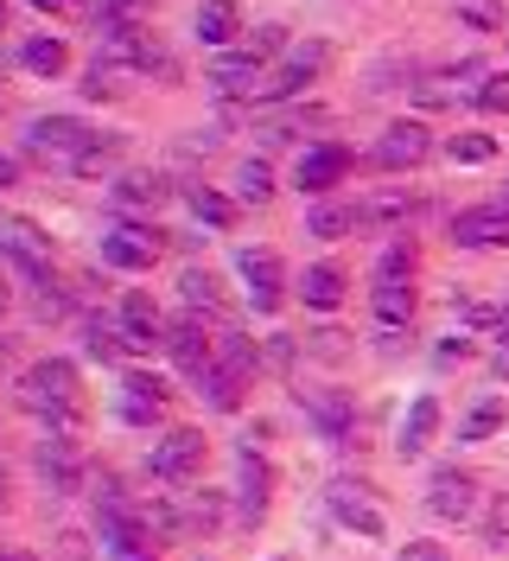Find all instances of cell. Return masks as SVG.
<instances>
[{"label":"cell","instance_id":"obj_1","mask_svg":"<svg viewBox=\"0 0 509 561\" xmlns=\"http://www.w3.org/2000/svg\"><path fill=\"white\" fill-rule=\"evenodd\" d=\"M13 402H20L26 415H38L51 434H70V427L83 421V377H77L70 357H38V364L20 370Z\"/></svg>","mask_w":509,"mask_h":561},{"label":"cell","instance_id":"obj_2","mask_svg":"<svg viewBox=\"0 0 509 561\" xmlns=\"http://www.w3.org/2000/svg\"><path fill=\"white\" fill-rule=\"evenodd\" d=\"M0 262H13L26 280H51V237L38 230L33 217L0 210Z\"/></svg>","mask_w":509,"mask_h":561},{"label":"cell","instance_id":"obj_3","mask_svg":"<svg viewBox=\"0 0 509 561\" xmlns=\"http://www.w3.org/2000/svg\"><path fill=\"white\" fill-rule=\"evenodd\" d=\"M332 65V45L325 38H300V45H287V58L274 77H262V90H255V103H280V96H300L305 83H319V70Z\"/></svg>","mask_w":509,"mask_h":561},{"label":"cell","instance_id":"obj_4","mask_svg":"<svg viewBox=\"0 0 509 561\" xmlns=\"http://www.w3.org/2000/svg\"><path fill=\"white\" fill-rule=\"evenodd\" d=\"M26 147L45 153V160H70V167H77V160L96 147V135H90L77 115H33V122H26Z\"/></svg>","mask_w":509,"mask_h":561},{"label":"cell","instance_id":"obj_5","mask_svg":"<svg viewBox=\"0 0 509 561\" xmlns=\"http://www.w3.org/2000/svg\"><path fill=\"white\" fill-rule=\"evenodd\" d=\"M102 262L108 268H122V275H147L153 262H160V230H140V224H108L96 237Z\"/></svg>","mask_w":509,"mask_h":561},{"label":"cell","instance_id":"obj_6","mask_svg":"<svg viewBox=\"0 0 509 561\" xmlns=\"http://www.w3.org/2000/svg\"><path fill=\"white\" fill-rule=\"evenodd\" d=\"M350 167H357V160H350V147H344V140H319V147H305V153H300L293 185H300L305 198H325L332 185H344Z\"/></svg>","mask_w":509,"mask_h":561},{"label":"cell","instance_id":"obj_7","mask_svg":"<svg viewBox=\"0 0 509 561\" xmlns=\"http://www.w3.org/2000/svg\"><path fill=\"white\" fill-rule=\"evenodd\" d=\"M198 466H204V434L198 427H172L166 440H153V454H147V472L166 479V485H185Z\"/></svg>","mask_w":509,"mask_h":561},{"label":"cell","instance_id":"obj_8","mask_svg":"<svg viewBox=\"0 0 509 561\" xmlns=\"http://www.w3.org/2000/svg\"><path fill=\"white\" fill-rule=\"evenodd\" d=\"M427 153H433V135H427V122H389L370 160L382 167V173H407V167H420Z\"/></svg>","mask_w":509,"mask_h":561},{"label":"cell","instance_id":"obj_9","mask_svg":"<svg viewBox=\"0 0 509 561\" xmlns=\"http://www.w3.org/2000/svg\"><path fill=\"white\" fill-rule=\"evenodd\" d=\"M452 243L459 249H504L509 243V192L497 205H472L452 217Z\"/></svg>","mask_w":509,"mask_h":561},{"label":"cell","instance_id":"obj_10","mask_svg":"<svg viewBox=\"0 0 509 561\" xmlns=\"http://www.w3.org/2000/svg\"><path fill=\"white\" fill-rule=\"evenodd\" d=\"M427 511L446 517V524H472L477 517V479L472 472H459V466H440L433 485H427Z\"/></svg>","mask_w":509,"mask_h":561},{"label":"cell","instance_id":"obj_11","mask_svg":"<svg viewBox=\"0 0 509 561\" xmlns=\"http://www.w3.org/2000/svg\"><path fill=\"white\" fill-rule=\"evenodd\" d=\"M300 409L319 421V434H325L332 447H350V427H357V402H350V389H300Z\"/></svg>","mask_w":509,"mask_h":561},{"label":"cell","instance_id":"obj_12","mask_svg":"<svg viewBox=\"0 0 509 561\" xmlns=\"http://www.w3.org/2000/svg\"><path fill=\"white\" fill-rule=\"evenodd\" d=\"M166 402H172V389L166 377H147V370H128L122 377V421H135V427H153V421L166 415Z\"/></svg>","mask_w":509,"mask_h":561},{"label":"cell","instance_id":"obj_13","mask_svg":"<svg viewBox=\"0 0 509 561\" xmlns=\"http://www.w3.org/2000/svg\"><path fill=\"white\" fill-rule=\"evenodd\" d=\"M236 268H242V280H248V307H255V313H274V307H280V255H274V249H242Z\"/></svg>","mask_w":509,"mask_h":561},{"label":"cell","instance_id":"obj_14","mask_svg":"<svg viewBox=\"0 0 509 561\" xmlns=\"http://www.w3.org/2000/svg\"><path fill=\"white\" fill-rule=\"evenodd\" d=\"M325 497H332V511H338V524H344V529H357V536H370V542H382V536H389V517H382L370 497H363V485L338 479V485L325 491Z\"/></svg>","mask_w":509,"mask_h":561},{"label":"cell","instance_id":"obj_15","mask_svg":"<svg viewBox=\"0 0 509 561\" xmlns=\"http://www.w3.org/2000/svg\"><path fill=\"white\" fill-rule=\"evenodd\" d=\"M38 472H45V485L58 491V497H70V491L83 485L77 440H70V434H45V440H38Z\"/></svg>","mask_w":509,"mask_h":561},{"label":"cell","instance_id":"obj_16","mask_svg":"<svg viewBox=\"0 0 509 561\" xmlns=\"http://www.w3.org/2000/svg\"><path fill=\"white\" fill-rule=\"evenodd\" d=\"M166 351L178 370H192V377H204L210 364H217V345H210V332H204V319H178V325H166Z\"/></svg>","mask_w":509,"mask_h":561},{"label":"cell","instance_id":"obj_17","mask_svg":"<svg viewBox=\"0 0 509 561\" xmlns=\"http://www.w3.org/2000/svg\"><path fill=\"white\" fill-rule=\"evenodd\" d=\"M204 83H210L217 96H255V90H262V58H248V51H223L217 65L204 70Z\"/></svg>","mask_w":509,"mask_h":561},{"label":"cell","instance_id":"obj_18","mask_svg":"<svg viewBox=\"0 0 509 561\" xmlns=\"http://www.w3.org/2000/svg\"><path fill=\"white\" fill-rule=\"evenodd\" d=\"M370 307H375V319H382L389 332H402L407 319H414V275H375Z\"/></svg>","mask_w":509,"mask_h":561},{"label":"cell","instance_id":"obj_19","mask_svg":"<svg viewBox=\"0 0 509 561\" xmlns=\"http://www.w3.org/2000/svg\"><path fill=\"white\" fill-rule=\"evenodd\" d=\"M192 33H198V45H217V51H223V45L242 33V7L236 0H198Z\"/></svg>","mask_w":509,"mask_h":561},{"label":"cell","instance_id":"obj_20","mask_svg":"<svg viewBox=\"0 0 509 561\" xmlns=\"http://www.w3.org/2000/svg\"><path fill=\"white\" fill-rule=\"evenodd\" d=\"M236 472H242V517H248V524H262V517H268V491H274L268 459H255V447H242Z\"/></svg>","mask_w":509,"mask_h":561},{"label":"cell","instance_id":"obj_21","mask_svg":"<svg viewBox=\"0 0 509 561\" xmlns=\"http://www.w3.org/2000/svg\"><path fill=\"white\" fill-rule=\"evenodd\" d=\"M122 332H128L140 351L166 345V319H160V307H153L147 294H128V300H122Z\"/></svg>","mask_w":509,"mask_h":561},{"label":"cell","instance_id":"obj_22","mask_svg":"<svg viewBox=\"0 0 509 561\" xmlns=\"http://www.w3.org/2000/svg\"><path fill=\"white\" fill-rule=\"evenodd\" d=\"M108 205H115V210H153V205H166V179H160V173H122L115 185H108Z\"/></svg>","mask_w":509,"mask_h":561},{"label":"cell","instance_id":"obj_23","mask_svg":"<svg viewBox=\"0 0 509 561\" xmlns=\"http://www.w3.org/2000/svg\"><path fill=\"white\" fill-rule=\"evenodd\" d=\"M300 300L312 307V313H332V307H344V268L338 262H312L300 280Z\"/></svg>","mask_w":509,"mask_h":561},{"label":"cell","instance_id":"obj_24","mask_svg":"<svg viewBox=\"0 0 509 561\" xmlns=\"http://www.w3.org/2000/svg\"><path fill=\"white\" fill-rule=\"evenodd\" d=\"M363 217H357V205H332V198H312V210H305V237H325V243H338V237H350Z\"/></svg>","mask_w":509,"mask_h":561},{"label":"cell","instance_id":"obj_25","mask_svg":"<svg viewBox=\"0 0 509 561\" xmlns=\"http://www.w3.org/2000/svg\"><path fill=\"white\" fill-rule=\"evenodd\" d=\"M433 427H440V396H414V409H407V421H402V459H414L427 440H433Z\"/></svg>","mask_w":509,"mask_h":561},{"label":"cell","instance_id":"obj_26","mask_svg":"<svg viewBox=\"0 0 509 561\" xmlns=\"http://www.w3.org/2000/svg\"><path fill=\"white\" fill-rule=\"evenodd\" d=\"M83 351H90V357H102V364H122V357H128V351H140V345L122 332V319H90V325H83Z\"/></svg>","mask_w":509,"mask_h":561},{"label":"cell","instance_id":"obj_27","mask_svg":"<svg viewBox=\"0 0 509 561\" xmlns=\"http://www.w3.org/2000/svg\"><path fill=\"white\" fill-rule=\"evenodd\" d=\"M20 65L33 70V77H65V70H70V45H65V38H45V33H38V38H26V45H20Z\"/></svg>","mask_w":509,"mask_h":561},{"label":"cell","instance_id":"obj_28","mask_svg":"<svg viewBox=\"0 0 509 561\" xmlns=\"http://www.w3.org/2000/svg\"><path fill=\"white\" fill-rule=\"evenodd\" d=\"M185 205H192V217L210 224V230H230V224H236V205H230L217 185H185Z\"/></svg>","mask_w":509,"mask_h":561},{"label":"cell","instance_id":"obj_29","mask_svg":"<svg viewBox=\"0 0 509 561\" xmlns=\"http://www.w3.org/2000/svg\"><path fill=\"white\" fill-rule=\"evenodd\" d=\"M178 294H185L192 313H223V280L210 275V268H185L178 275Z\"/></svg>","mask_w":509,"mask_h":561},{"label":"cell","instance_id":"obj_30","mask_svg":"<svg viewBox=\"0 0 509 561\" xmlns=\"http://www.w3.org/2000/svg\"><path fill=\"white\" fill-rule=\"evenodd\" d=\"M420 210V198H402V192H382V198H370V205H357V217L363 224H407Z\"/></svg>","mask_w":509,"mask_h":561},{"label":"cell","instance_id":"obj_31","mask_svg":"<svg viewBox=\"0 0 509 561\" xmlns=\"http://www.w3.org/2000/svg\"><path fill=\"white\" fill-rule=\"evenodd\" d=\"M236 192L248 198V205H268V198H274V173H268V160H242V167H236Z\"/></svg>","mask_w":509,"mask_h":561},{"label":"cell","instance_id":"obj_32","mask_svg":"<svg viewBox=\"0 0 509 561\" xmlns=\"http://www.w3.org/2000/svg\"><path fill=\"white\" fill-rule=\"evenodd\" d=\"M446 153H452L459 167H484V160H497V140L490 135H452L446 140Z\"/></svg>","mask_w":509,"mask_h":561},{"label":"cell","instance_id":"obj_33","mask_svg":"<svg viewBox=\"0 0 509 561\" xmlns=\"http://www.w3.org/2000/svg\"><path fill=\"white\" fill-rule=\"evenodd\" d=\"M497 427H504V402H497V396H484V402H477L472 415H465L459 440H484V434H497Z\"/></svg>","mask_w":509,"mask_h":561},{"label":"cell","instance_id":"obj_34","mask_svg":"<svg viewBox=\"0 0 509 561\" xmlns=\"http://www.w3.org/2000/svg\"><path fill=\"white\" fill-rule=\"evenodd\" d=\"M140 7H153V0H96V33L102 26H135Z\"/></svg>","mask_w":509,"mask_h":561},{"label":"cell","instance_id":"obj_35","mask_svg":"<svg viewBox=\"0 0 509 561\" xmlns=\"http://www.w3.org/2000/svg\"><path fill=\"white\" fill-rule=\"evenodd\" d=\"M287 45H293V38H287V26H255V33H248V45H242V51H248V58H274V51H287Z\"/></svg>","mask_w":509,"mask_h":561},{"label":"cell","instance_id":"obj_36","mask_svg":"<svg viewBox=\"0 0 509 561\" xmlns=\"http://www.w3.org/2000/svg\"><path fill=\"white\" fill-rule=\"evenodd\" d=\"M477 108H490V115L509 108V70H490V77L477 83Z\"/></svg>","mask_w":509,"mask_h":561},{"label":"cell","instance_id":"obj_37","mask_svg":"<svg viewBox=\"0 0 509 561\" xmlns=\"http://www.w3.org/2000/svg\"><path fill=\"white\" fill-rule=\"evenodd\" d=\"M459 20H472V26L490 33V26H504V7L497 0H459Z\"/></svg>","mask_w":509,"mask_h":561},{"label":"cell","instance_id":"obj_38","mask_svg":"<svg viewBox=\"0 0 509 561\" xmlns=\"http://www.w3.org/2000/svg\"><path fill=\"white\" fill-rule=\"evenodd\" d=\"M115 153H122V140H102V135H96V147H90V153L77 160V173H102V167H108Z\"/></svg>","mask_w":509,"mask_h":561},{"label":"cell","instance_id":"obj_39","mask_svg":"<svg viewBox=\"0 0 509 561\" xmlns=\"http://www.w3.org/2000/svg\"><path fill=\"white\" fill-rule=\"evenodd\" d=\"M402 561H446V549H440V542H407Z\"/></svg>","mask_w":509,"mask_h":561},{"label":"cell","instance_id":"obj_40","mask_svg":"<svg viewBox=\"0 0 509 561\" xmlns=\"http://www.w3.org/2000/svg\"><path fill=\"white\" fill-rule=\"evenodd\" d=\"M13 179H20V160H13V153H0V192H7Z\"/></svg>","mask_w":509,"mask_h":561},{"label":"cell","instance_id":"obj_41","mask_svg":"<svg viewBox=\"0 0 509 561\" xmlns=\"http://www.w3.org/2000/svg\"><path fill=\"white\" fill-rule=\"evenodd\" d=\"M38 13H77V7H83V0H33Z\"/></svg>","mask_w":509,"mask_h":561},{"label":"cell","instance_id":"obj_42","mask_svg":"<svg viewBox=\"0 0 509 561\" xmlns=\"http://www.w3.org/2000/svg\"><path fill=\"white\" fill-rule=\"evenodd\" d=\"M497 339H504V351H509V300L497 307Z\"/></svg>","mask_w":509,"mask_h":561},{"label":"cell","instance_id":"obj_43","mask_svg":"<svg viewBox=\"0 0 509 561\" xmlns=\"http://www.w3.org/2000/svg\"><path fill=\"white\" fill-rule=\"evenodd\" d=\"M7 300H13V287H7V280H0V313H7Z\"/></svg>","mask_w":509,"mask_h":561},{"label":"cell","instance_id":"obj_44","mask_svg":"<svg viewBox=\"0 0 509 561\" xmlns=\"http://www.w3.org/2000/svg\"><path fill=\"white\" fill-rule=\"evenodd\" d=\"M0 33H7V0H0Z\"/></svg>","mask_w":509,"mask_h":561},{"label":"cell","instance_id":"obj_45","mask_svg":"<svg viewBox=\"0 0 509 561\" xmlns=\"http://www.w3.org/2000/svg\"><path fill=\"white\" fill-rule=\"evenodd\" d=\"M0 491H7V472H0Z\"/></svg>","mask_w":509,"mask_h":561}]
</instances>
